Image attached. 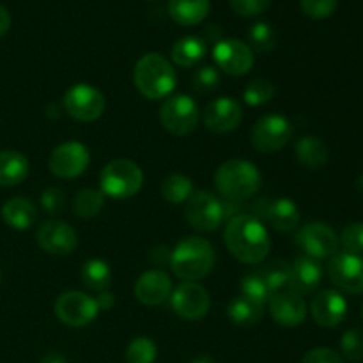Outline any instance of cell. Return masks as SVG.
Listing matches in <instances>:
<instances>
[{
  "instance_id": "1",
  "label": "cell",
  "mask_w": 363,
  "mask_h": 363,
  "mask_svg": "<svg viewBox=\"0 0 363 363\" xmlns=\"http://www.w3.org/2000/svg\"><path fill=\"white\" fill-rule=\"evenodd\" d=\"M227 248L238 261L245 264H259L269 254V234L262 220L250 215H236L229 220L223 233Z\"/></svg>"
},
{
  "instance_id": "2",
  "label": "cell",
  "mask_w": 363,
  "mask_h": 363,
  "mask_svg": "<svg viewBox=\"0 0 363 363\" xmlns=\"http://www.w3.org/2000/svg\"><path fill=\"white\" fill-rule=\"evenodd\" d=\"M170 268L186 282L206 279L215 268V248L204 238H184L170 252Z\"/></svg>"
},
{
  "instance_id": "3",
  "label": "cell",
  "mask_w": 363,
  "mask_h": 363,
  "mask_svg": "<svg viewBox=\"0 0 363 363\" xmlns=\"http://www.w3.org/2000/svg\"><path fill=\"white\" fill-rule=\"evenodd\" d=\"M262 177L257 167L247 160H229L215 174V186L225 201H248L261 190Z\"/></svg>"
},
{
  "instance_id": "4",
  "label": "cell",
  "mask_w": 363,
  "mask_h": 363,
  "mask_svg": "<svg viewBox=\"0 0 363 363\" xmlns=\"http://www.w3.org/2000/svg\"><path fill=\"white\" fill-rule=\"evenodd\" d=\"M133 82L144 98L163 99L176 89L177 77L172 64L162 53H145L135 64Z\"/></svg>"
},
{
  "instance_id": "5",
  "label": "cell",
  "mask_w": 363,
  "mask_h": 363,
  "mask_svg": "<svg viewBox=\"0 0 363 363\" xmlns=\"http://www.w3.org/2000/svg\"><path fill=\"white\" fill-rule=\"evenodd\" d=\"M144 184V174L142 169L131 160H113L103 167L99 174V186L105 197L130 199L140 191Z\"/></svg>"
},
{
  "instance_id": "6",
  "label": "cell",
  "mask_w": 363,
  "mask_h": 363,
  "mask_svg": "<svg viewBox=\"0 0 363 363\" xmlns=\"http://www.w3.org/2000/svg\"><path fill=\"white\" fill-rule=\"evenodd\" d=\"M160 121L169 133L186 137L199 124V106L188 94H174L163 101Z\"/></svg>"
},
{
  "instance_id": "7",
  "label": "cell",
  "mask_w": 363,
  "mask_h": 363,
  "mask_svg": "<svg viewBox=\"0 0 363 363\" xmlns=\"http://www.w3.org/2000/svg\"><path fill=\"white\" fill-rule=\"evenodd\" d=\"M188 223L201 233H213L225 220L223 202L215 194L206 190L194 191L184 206Z\"/></svg>"
},
{
  "instance_id": "8",
  "label": "cell",
  "mask_w": 363,
  "mask_h": 363,
  "mask_svg": "<svg viewBox=\"0 0 363 363\" xmlns=\"http://www.w3.org/2000/svg\"><path fill=\"white\" fill-rule=\"evenodd\" d=\"M291 138H293V124L287 117L280 116V113L262 116L252 128L250 135L252 145L264 155L280 151L289 144Z\"/></svg>"
},
{
  "instance_id": "9",
  "label": "cell",
  "mask_w": 363,
  "mask_h": 363,
  "mask_svg": "<svg viewBox=\"0 0 363 363\" xmlns=\"http://www.w3.org/2000/svg\"><path fill=\"white\" fill-rule=\"evenodd\" d=\"M64 110L67 116L80 123H92L105 112L106 99L99 89L89 84H77L67 89L62 98Z\"/></svg>"
},
{
  "instance_id": "10",
  "label": "cell",
  "mask_w": 363,
  "mask_h": 363,
  "mask_svg": "<svg viewBox=\"0 0 363 363\" xmlns=\"http://www.w3.org/2000/svg\"><path fill=\"white\" fill-rule=\"evenodd\" d=\"M294 243L303 252V255L321 261L332 259L339 252L340 241L332 227L323 222H312L298 230Z\"/></svg>"
},
{
  "instance_id": "11",
  "label": "cell",
  "mask_w": 363,
  "mask_h": 363,
  "mask_svg": "<svg viewBox=\"0 0 363 363\" xmlns=\"http://www.w3.org/2000/svg\"><path fill=\"white\" fill-rule=\"evenodd\" d=\"M55 314L59 321L69 328H82L98 318L99 308L94 298L89 294L82 291H67L57 298Z\"/></svg>"
},
{
  "instance_id": "12",
  "label": "cell",
  "mask_w": 363,
  "mask_h": 363,
  "mask_svg": "<svg viewBox=\"0 0 363 363\" xmlns=\"http://www.w3.org/2000/svg\"><path fill=\"white\" fill-rule=\"evenodd\" d=\"M91 163L89 149L80 142H64L53 149L48 167L60 179H74L87 170Z\"/></svg>"
},
{
  "instance_id": "13",
  "label": "cell",
  "mask_w": 363,
  "mask_h": 363,
  "mask_svg": "<svg viewBox=\"0 0 363 363\" xmlns=\"http://www.w3.org/2000/svg\"><path fill=\"white\" fill-rule=\"evenodd\" d=\"M170 305L179 318L188 319V321H199V319L206 318V314L209 312L211 300H209L208 291L201 284L184 282L172 291Z\"/></svg>"
},
{
  "instance_id": "14",
  "label": "cell",
  "mask_w": 363,
  "mask_h": 363,
  "mask_svg": "<svg viewBox=\"0 0 363 363\" xmlns=\"http://www.w3.org/2000/svg\"><path fill=\"white\" fill-rule=\"evenodd\" d=\"M328 275L332 282L340 291L350 294L363 293V257L350 254V252H337L328 264Z\"/></svg>"
},
{
  "instance_id": "15",
  "label": "cell",
  "mask_w": 363,
  "mask_h": 363,
  "mask_svg": "<svg viewBox=\"0 0 363 363\" xmlns=\"http://www.w3.org/2000/svg\"><path fill=\"white\" fill-rule=\"evenodd\" d=\"M213 59L223 73L230 77L247 74L254 66V53L240 39H220L213 48Z\"/></svg>"
},
{
  "instance_id": "16",
  "label": "cell",
  "mask_w": 363,
  "mask_h": 363,
  "mask_svg": "<svg viewBox=\"0 0 363 363\" xmlns=\"http://www.w3.org/2000/svg\"><path fill=\"white\" fill-rule=\"evenodd\" d=\"M259 220L264 218L273 229L280 233H293L300 225V209L291 199H264L254 206V213Z\"/></svg>"
},
{
  "instance_id": "17",
  "label": "cell",
  "mask_w": 363,
  "mask_h": 363,
  "mask_svg": "<svg viewBox=\"0 0 363 363\" xmlns=\"http://www.w3.org/2000/svg\"><path fill=\"white\" fill-rule=\"evenodd\" d=\"M243 108L236 99L223 96L216 98L206 105L202 112V123L213 133H229L241 124Z\"/></svg>"
},
{
  "instance_id": "18",
  "label": "cell",
  "mask_w": 363,
  "mask_h": 363,
  "mask_svg": "<svg viewBox=\"0 0 363 363\" xmlns=\"http://www.w3.org/2000/svg\"><path fill=\"white\" fill-rule=\"evenodd\" d=\"M38 245L50 255H69L77 250V230L62 220H46L38 229Z\"/></svg>"
},
{
  "instance_id": "19",
  "label": "cell",
  "mask_w": 363,
  "mask_h": 363,
  "mask_svg": "<svg viewBox=\"0 0 363 363\" xmlns=\"http://www.w3.org/2000/svg\"><path fill=\"white\" fill-rule=\"evenodd\" d=\"M311 312L314 321L323 328H335L346 319L347 301L339 291L325 289L312 298Z\"/></svg>"
},
{
  "instance_id": "20",
  "label": "cell",
  "mask_w": 363,
  "mask_h": 363,
  "mask_svg": "<svg viewBox=\"0 0 363 363\" xmlns=\"http://www.w3.org/2000/svg\"><path fill=\"white\" fill-rule=\"evenodd\" d=\"M269 314L277 325L284 328H296L307 318V303L303 296L293 291H282L269 298Z\"/></svg>"
},
{
  "instance_id": "21",
  "label": "cell",
  "mask_w": 363,
  "mask_h": 363,
  "mask_svg": "<svg viewBox=\"0 0 363 363\" xmlns=\"http://www.w3.org/2000/svg\"><path fill=\"white\" fill-rule=\"evenodd\" d=\"M172 294V280L162 269H149L135 282V296L147 307L165 303Z\"/></svg>"
},
{
  "instance_id": "22",
  "label": "cell",
  "mask_w": 363,
  "mask_h": 363,
  "mask_svg": "<svg viewBox=\"0 0 363 363\" xmlns=\"http://www.w3.org/2000/svg\"><path fill=\"white\" fill-rule=\"evenodd\" d=\"M323 280V268L319 261L308 257V255H298L291 262V284L289 291L300 294H311L319 287Z\"/></svg>"
},
{
  "instance_id": "23",
  "label": "cell",
  "mask_w": 363,
  "mask_h": 363,
  "mask_svg": "<svg viewBox=\"0 0 363 363\" xmlns=\"http://www.w3.org/2000/svg\"><path fill=\"white\" fill-rule=\"evenodd\" d=\"M211 11V0H169V14L177 25L194 27L202 23Z\"/></svg>"
},
{
  "instance_id": "24",
  "label": "cell",
  "mask_w": 363,
  "mask_h": 363,
  "mask_svg": "<svg viewBox=\"0 0 363 363\" xmlns=\"http://www.w3.org/2000/svg\"><path fill=\"white\" fill-rule=\"evenodd\" d=\"M2 218L11 229L27 230L38 220V208L25 197L9 199L2 208Z\"/></svg>"
},
{
  "instance_id": "25",
  "label": "cell",
  "mask_w": 363,
  "mask_h": 363,
  "mask_svg": "<svg viewBox=\"0 0 363 363\" xmlns=\"http://www.w3.org/2000/svg\"><path fill=\"white\" fill-rule=\"evenodd\" d=\"M294 155L298 162L311 170H319L328 163V147L325 142L318 137H301L294 145Z\"/></svg>"
},
{
  "instance_id": "26",
  "label": "cell",
  "mask_w": 363,
  "mask_h": 363,
  "mask_svg": "<svg viewBox=\"0 0 363 363\" xmlns=\"http://www.w3.org/2000/svg\"><path fill=\"white\" fill-rule=\"evenodd\" d=\"M206 53H208V45L204 39L197 35H184L174 43L170 57L177 66L194 67L204 59Z\"/></svg>"
},
{
  "instance_id": "27",
  "label": "cell",
  "mask_w": 363,
  "mask_h": 363,
  "mask_svg": "<svg viewBox=\"0 0 363 363\" xmlns=\"http://www.w3.org/2000/svg\"><path fill=\"white\" fill-rule=\"evenodd\" d=\"M28 176V160L18 151H0V186H16Z\"/></svg>"
},
{
  "instance_id": "28",
  "label": "cell",
  "mask_w": 363,
  "mask_h": 363,
  "mask_svg": "<svg viewBox=\"0 0 363 363\" xmlns=\"http://www.w3.org/2000/svg\"><path fill=\"white\" fill-rule=\"evenodd\" d=\"M262 308H264V305L255 303V301L248 300L245 296H238L229 303L227 314H229V319L234 325L254 326L262 319V314H264Z\"/></svg>"
},
{
  "instance_id": "29",
  "label": "cell",
  "mask_w": 363,
  "mask_h": 363,
  "mask_svg": "<svg viewBox=\"0 0 363 363\" xmlns=\"http://www.w3.org/2000/svg\"><path fill=\"white\" fill-rule=\"evenodd\" d=\"M259 275L266 282L272 296L277 293H282V291H289L291 262L284 261V259H277V261H272L266 266H262Z\"/></svg>"
},
{
  "instance_id": "30",
  "label": "cell",
  "mask_w": 363,
  "mask_h": 363,
  "mask_svg": "<svg viewBox=\"0 0 363 363\" xmlns=\"http://www.w3.org/2000/svg\"><path fill=\"white\" fill-rule=\"evenodd\" d=\"M82 280H84L85 287L92 291H105L112 282V269H110L108 262L103 259H89L80 272Z\"/></svg>"
},
{
  "instance_id": "31",
  "label": "cell",
  "mask_w": 363,
  "mask_h": 363,
  "mask_svg": "<svg viewBox=\"0 0 363 363\" xmlns=\"http://www.w3.org/2000/svg\"><path fill=\"white\" fill-rule=\"evenodd\" d=\"M105 206V194L94 188L80 190L73 199V211L80 218H92L98 215Z\"/></svg>"
},
{
  "instance_id": "32",
  "label": "cell",
  "mask_w": 363,
  "mask_h": 363,
  "mask_svg": "<svg viewBox=\"0 0 363 363\" xmlns=\"http://www.w3.org/2000/svg\"><path fill=\"white\" fill-rule=\"evenodd\" d=\"M191 194H194V183L190 177L183 176V174H172L162 183L163 199L172 204L186 202Z\"/></svg>"
},
{
  "instance_id": "33",
  "label": "cell",
  "mask_w": 363,
  "mask_h": 363,
  "mask_svg": "<svg viewBox=\"0 0 363 363\" xmlns=\"http://www.w3.org/2000/svg\"><path fill=\"white\" fill-rule=\"evenodd\" d=\"M248 41H250V48H254L255 52L268 53L277 45V32L266 21H257L248 30Z\"/></svg>"
},
{
  "instance_id": "34",
  "label": "cell",
  "mask_w": 363,
  "mask_h": 363,
  "mask_svg": "<svg viewBox=\"0 0 363 363\" xmlns=\"http://www.w3.org/2000/svg\"><path fill=\"white\" fill-rule=\"evenodd\" d=\"M275 96V85L266 78H255L247 85L243 92V99L250 106H262L269 103Z\"/></svg>"
},
{
  "instance_id": "35",
  "label": "cell",
  "mask_w": 363,
  "mask_h": 363,
  "mask_svg": "<svg viewBox=\"0 0 363 363\" xmlns=\"http://www.w3.org/2000/svg\"><path fill=\"white\" fill-rule=\"evenodd\" d=\"M156 357H158V350L149 337H137L131 340L126 350L128 363H155Z\"/></svg>"
},
{
  "instance_id": "36",
  "label": "cell",
  "mask_w": 363,
  "mask_h": 363,
  "mask_svg": "<svg viewBox=\"0 0 363 363\" xmlns=\"http://www.w3.org/2000/svg\"><path fill=\"white\" fill-rule=\"evenodd\" d=\"M241 296L248 298L259 305H264L272 298V293H269L268 286L259 273H250L241 280Z\"/></svg>"
},
{
  "instance_id": "37",
  "label": "cell",
  "mask_w": 363,
  "mask_h": 363,
  "mask_svg": "<svg viewBox=\"0 0 363 363\" xmlns=\"http://www.w3.org/2000/svg\"><path fill=\"white\" fill-rule=\"evenodd\" d=\"M220 84V73L215 66H202L191 77V87L199 94H209Z\"/></svg>"
},
{
  "instance_id": "38",
  "label": "cell",
  "mask_w": 363,
  "mask_h": 363,
  "mask_svg": "<svg viewBox=\"0 0 363 363\" xmlns=\"http://www.w3.org/2000/svg\"><path fill=\"white\" fill-rule=\"evenodd\" d=\"M340 350L350 362L363 360V330L351 328L340 339Z\"/></svg>"
},
{
  "instance_id": "39",
  "label": "cell",
  "mask_w": 363,
  "mask_h": 363,
  "mask_svg": "<svg viewBox=\"0 0 363 363\" xmlns=\"http://www.w3.org/2000/svg\"><path fill=\"white\" fill-rule=\"evenodd\" d=\"M339 241L342 243L344 252L362 255L363 254V222L350 223L340 234Z\"/></svg>"
},
{
  "instance_id": "40",
  "label": "cell",
  "mask_w": 363,
  "mask_h": 363,
  "mask_svg": "<svg viewBox=\"0 0 363 363\" xmlns=\"http://www.w3.org/2000/svg\"><path fill=\"white\" fill-rule=\"evenodd\" d=\"M300 6L312 20H325L335 13L339 0H300Z\"/></svg>"
},
{
  "instance_id": "41",
  "label": "cell",
  "mask_w": 363,
  "mask_h": 363,
  "mask_svg": "<svg viewBox=\"0 0 363 363\" xmlns=\"http://www.w3.org/2000/svg\"><path fill=\"white\" fill-rule=\"evenodd\" d=\"M41 208L48 215H60L66 208V194L60 188H48L41 195Z\"/></svg>"
},
{
  "instance_id": "42",
  "label": "cell",
  "mask_w": 363,
  "mask_h": 363,
  "mask_svg": "<svg viewBox=\"0 0 363 363\" xmlns=\"http://www.w3.org/2000/svg\"><path fill=\"white\" fill-rule=\"evenodd\" d=\"M229 4L236 14L243 18H252L264 13L272 0H229Z\"/></svg>"
},
{
  "instance_id": "43",
  "label": "cell",
  "mask_w": 363,
  "mask_h": 363,
  "mask_svg": "<svg viewBox=\"0 0 363 363\" xmlns=\"http://www.w3.org/2000/svg\"><path fill=\"white\" fill-rule=\"evenodd\" d=\"M301 363H344V358L330 347H315L305 354Z\"/></svg>"
},
{
  "instance_id": "44",
  "label": "cell",
  "mask_w": 363,
  "mask_h": 363,
  "mask_svg": "<svg viewBox=\"0 0 363 363\" xmlns=\"http://www.w3.org/2000/svg\"><path fill=\"white\" fill-rule=\"evenodd\" d=\"M96 305H98L99 311H110V308L116 305V298H113L112 293H106V291H101V293L96 296Z\"/></svg>"
},
{
  "instance_id": "45",
  "label": "cell",
  "mask_w": 363,
  "mask_h": 363,
  "mask_svg": "<svg viewBox=\"0 0 363 363\" xmlns=\"http://www.w3.org/2000/svg\"><path fill=\"white\" fill-rule=\"evenodd\" d=\"M9 27H11V14L9 11L0 4V38L7 34Z\"/></svg>"
},
{
  "instance_id": "46",
  "label": "cell",
  "mask_w": 363,
  "mask_h": 363,
  "mask_svg": "<svg viewBox=\"0 0 363 363\" xmlns=\"http://www.w3.org/2000/svg\"><path fill=\"white\" fill-rule=\"evenodd\" d=\"M39 363H67V360L62 353H59V351H50V353L43 354Z\"/></svg>"
},
{
  "instance_id": "47",
  "label": "cell",
  "mask_w": 363,
  "mask_h": 363,
  "mask_svg": "<svg viewBox=\"0 0 363 363\" xmlns=\"http://www.w3.org/2000/svg\"><path fill=\"white\" fill-rule=\"evenodd\" d=\"M191 363H215L211 357H206V354H202V357H197Z\"/></svg>"
},
{
  "instance_id": "48",
  "label": "cell",
  "mask_w": 363,
  "mask_h": 363,
  "mask_svg": "<svg viewBox=\"0 0 363 363\" xmlns=\"http://www.w3.org/2000/svg\"><path fill=\"white\" fill-rule=\"evenodd\" d=\"M357 190L363 195V174L360 177H358V181H357Z\"/></svg>"
},
{
  "instance_id": "49",
  "label": "cell",
  "mask_w": 363,
  "mask_h": 363,
  "mask_svg": "<svg viewBox=\"0 0 363 363\" xmlns=\"http://www.w3.org/2000/svg\"><path fill=\"white\" fill-rule=\"evenodd\" d=\"M147 2H158V0H147Z\"/></svg>"
},
{
  "instance_id": "50",
  "label": "cell",
  "mask_w": 363,
  "mask_h": 363,
  "mask_svg": "<svg viewBox=\"0 0 363 363\" xmlns=\"http://www.w3.org/2000/svg\"><path fill=\"white\" fill-rule=\"evenodd\" d=\"M362 314H363V307H362Z\"/></svg>"
}]
</instances>
